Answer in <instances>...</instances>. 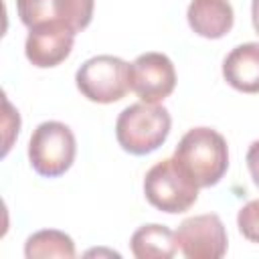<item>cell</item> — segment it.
I'll use <instances>...</instances> for the list:
<instances>
[{
  "label": "cell",
  "instance_id": "11",
  "mask_svg": "<svg viewBox=\"0 0 259 259\" xmlns=\"http://www.w3.org/2000/svg\"><path fill=\"white\" fill-rule=\"evenodd\" d=\"M223 77L241 93H259V42L235 47L223 61Z\"/></svg>",
  "mask_w": 259,
  "mask_h": 259
},
{
  "label": "cell",
  "instance_id": "12",
  "mask_svg": "<svg viewBox=\"0 0 259 259\" xmlns=\"http://www.w3.org/2000/svg\"><path fill=\"white\" fill-rule=\"evenodd\" d=\"M134 257L138 259H170L178 251L176 235L164 225H142L130 239Z\"/></svg>",
  "mask_w": 259,
  "mask_h": 259
},
{
  "label": "cell",
  "instance_id": "7",
  "mask_svg": "<svg viewBox=\"0 0 259 259\" xmlns=\"http://www.w3.org/2000/svg\"><path fill=\"white\" fill-rule=\"evenodd\" d=\"M130 87L146 103H160L176 87V69L164 53H144L130 69Z\"/></svg>",
  "mask_w": 259,
  "mask_h": 259
},
{
  "label": "cell",
  "instance_id": "1",
  "mask_svg": "<svg viewBox=\"0 0 259 259\" xmlns=\"http://www.w3.org/2000/svg\"><path fill=\"white\" fill-rule=\"evenodd\" d=\"M172 158L198 188H208L219 184L229 168L227 140L212 127H192L182 136Z\"/></svg>",
  "mask_w": 259,
  "mask_h": 259
},
{
  "label": "cell",
  "instance_id": "8",
  "mask_svg": "<svg viewBox=\"0 0 259 259\" xmlns=\"http://www.w3.org/2000/svg\"><path fill=\"white\" fill-rule=\"evenodd\" d=\"M95 0H16V12L24 26L42 22H65L75 32L89 26Z\"/></svg>",
  "mask_w": 259,
  "mask_h": 259
},
{
  "label": "cell",
  "instance_id": "9",
  "mask_svg": "<svg viewBox=\"0 0 259 259\" xmlns=\"http://www.w3.org/2000/svg\"><path fill=\"white\" fill-rule=\"evenodd\" d=\"M75 34L77 32L65 22L55 20V22L36 24L28 28L24 55L38 69L57 67L71 55Z\"/></svg>",
  "mask_w": 259,
  "mask_h": 259
},
{
  "label": "cell",
  "instance_id": "4",
  "mask_svg": "<svg viewBox=\"0 0 259 259\" xmlns=\"http://www.w3.org/2000/svg\"><path fill=\"white\" fill-rule=\"evenodd\" d=\"M77 154V142L69 125L61 121H42L30 136L28 160L32 170L45 178L65 174Z\"/></svg>",
  "mask_w": 259,
  "mask_h": 259
},
{
  "label": "cell",
  "instance_id": "2",
  "mask_svg": "<svg viewBox=\"0 0 259 259\" xmlns=\"http://www.w3.org/2000/svg\"><path fill=\"white\" fill-rule=\"evenodd\" d=\"M170 127L172 117L164 105L142 101L125 107L117 115L115 138L125 152L146 156L166 142Z\"/></svg>",
  "mask_w": 259,
  "mask_h": 259
},
{
  "label": "cell",
  "instance_id": "13",
  "mask_svg": "<svg viewBox=\"0 0 259 259\" xmlns=\"http://www.w3.org/2000/svg\"><path fill=\"white\" fill-rule=\"evenodd\" d=\"M24 255L28 259H40V257H61V259H73L75 257V243L73 239L57 229H45L32 233L24 243Z\"/></svg>",
  "mask_w": 259,
  "mask_h": 259
},
{
  "label": "cell",
  "instance_id": "5",
  "mask_svg": "<svg viewBox=\"0 0 259 259\" xmlns=\"http://www.w3.org/2000/svg\"><path fill=\"white\" fill-rule=\"evenodd\" d=\"M130 69L123 59L113 55H97L87 59L75 75L77 89L95 103H115L125 97L130 87Z\"/></svg>",
  "mask_w": 259,
  "mask_h": 259
},
{
  "label": "cell",
  "instance_id": "3",
  "mask_svg": "<svg viewBox=\"0 0 259 259\" xmlns=\"http://www.w3.org/2000/svg\"><path fill=\"white\" fill-rule=\"evenodd\" d=\"M146 200L168 214L186 212L198 198V184L174 160L166 158L154 164L144 178Z\"/></svg>",
  "mask_w": 259,
  "mask_h": 259
},
{
  "label": "cell",
  "instance_id": "14",
  "mask_svg": "<svg viewBox=\"0 0 259 259\" xmlns=\"http://www.w3.org/2000/svg\"><path fill=\"white\" fill-rule=\"evenodd\" d=\"M237 227L247 241L259 243V198L243 204L237 214Z\"/></svg>",
  "mask_w": 259,
  "mask_h": 259
},
{
  "label": "cell",
  "instance_id": "15",
  "mask_svg": "<svg viewBox=\"0 0 259 259\" xmlns=\"http://www.w3.org/2000/svg\"><path fill=\"white\" fill-rule=\"evenodd\" d=\"M245 160H247V168H249V174H251L255 186H259V140L251 142Z\"/></svg>",
  "mask_w": 259,
  "mask_h": 259
},
{
  "label": "cell",
  "instance_id": "16",
  "mask_svg": "<svg viewBox=\"0 0 259 259\" xmlns=\"http://www.w3.org/2000/svg\"><path fill=\"white\" fill-rule=\"evenodd\" d=\"M251 20H253V28L259 34V0H253L251 4Z\"/></svg>",
  "mask_w": 259,
  "mask_h": 259
},
{
  "label": "cell",
  "instance_id": "6",
  "mask_svg": "<svg viewBox=\"0 0 259 259\" xmlns=\"http://www.w3.org/2000/svg\"><path fill=\"white\" fill-rule=\"evenodd\" d=\"M174 235L186 259H221L227 253V229L214 212L184 219Z\"/></svg>",
  "mask_w": 259,
  "mask_h": 259
},
{
  "label": "cell",
  "instance_id": "10",
  "mask_svg": "<svg viewBox=\"0 0 259 259\" xmlns=\"http://www.w3.org/2000/svg\"><path fill=\"white\" fill-rule=\"evenodd\" d=\"M190 28L202 38H223L235 22L229 0H192L186 12Z\"/></svg>",
  "mask_w": 259,
  "mask_h": 259
}]
</instances>
